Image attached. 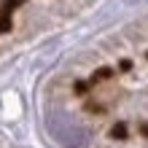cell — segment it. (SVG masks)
Segmentation results:
<instances>
[{
	"instance_id": "1",
	"label": "cell",
	"mask_w": 148,
	"mask_h": 148,
	"mask_svg": "<svg viewBox=\"0 0 148 148\" xmlns=\"http://www.w3.org/2000/svg\"><path fill=\"white\" fill-rule=\"evenodd\" d=\"M46 127H49L51 137H54L62 148H86L89 145V132H86L78 121H73L67 113H62V110L49 113Z\"/></svg>"
}]
</instances>
